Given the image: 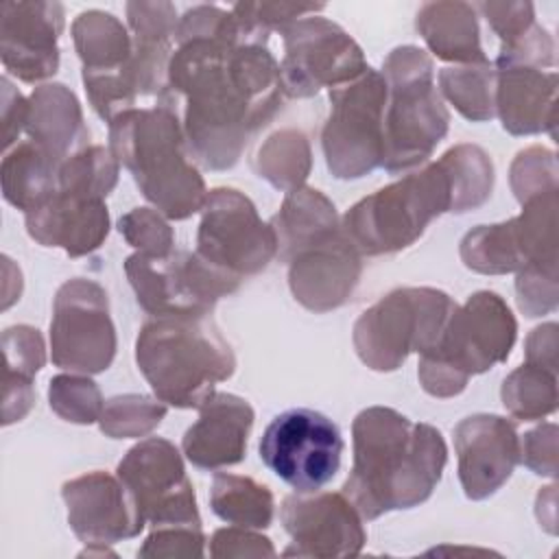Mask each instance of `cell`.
Returning <instances> with one entry per match:
<instances>
[{
  "instance_id": "74e56055",
  "label": "cell",
  "mask_w": 559,
  "mask_h": 559,
  "mask_svg": "<svg viewBox=\"0 0 559 559\" xmlns=\"http://www.w3.org/2000/svg\"><path fill=\"white\" fill-rule=\"evenodd\" d=\"M325 4H312V2H238L229 11L236 20L238 28V41L251 44V46H266L269 35L273 31H284L288 24H293L299 17L314 15L323 11Z\"/></svg>"
},
{
  "instance_id": "f6af8a7d",
  "label": "cell",
  "mask_w": 559,
  "mask_h": 559,
  "mask_svg": "<svg viewBox=\"0 0 559 559\" xmlns=\"http://www.w3.org/2000/svg\"><path fill=\"white\" fill-rule=\"evenodd\" d=\"M476 11L483 13L491 31L498 35L500 46H507L522 37L535 24V7L533 2H478Z\"/></svg>"
},
{
  "instance_id": "b9f144b4",
  "label": "cell",
  "mask_w": 559,
  "mask_h": 559,
  "mask_svg": "<svg viewBox=\"0 0 559 559\" xmlns=\"http://www.w3.org/2000/svg\"><path fill=\"white\" fill-rule=\"evenodd\" d=\"M118 231L138 253L166 255L175 247V231L168 218L155 207L129 210L118 218Z\"/></svg>"
},
{
  "instance_id": "7bdbcfd3",
  "label": "cell",
  "mask_w": 559,
  "mask_h": 559,
  "mask_svg": "<svg viewBox=\"0 0 559 559\" xmlns=\"http://www.w3.org/2000/svg\"><path fill=\"white\" fill-rule=\"evenodd\" d=\"M518 308L535 319L557 310L559 304V275L557 269L524 266L515 273Z\"/></svg>"
},
{
  "instance_id": "d6986e66",
  "label": "cell",
  "mask_w": 559,
  "mask_h": 559,
  "mask_svg": "<svg viewBox=\"0 0 559 559\" xmlns=\"http://www.w3.org/2000/svg\"><path fill=\"white\" fill-rule=\"evenodd\" d=\"M452 437L459 480L469 500L493 496L520 463V435L502 415H469L454 426Z\"/></svg>"
},
{
  "instance_id": "681fc988",
  "label": "cell",
  "mask_w": 559,
  "mask_h": 559,
  "mask_svg": "<svg viewBox=\"0 0 559 559\" xmlns=\"http://www.w3.org/2000/svg\"><path fill=\"white\" fill-rule=\"evenodd\" d=\"M28 98L4 74L0 79V122H2V148L4 153L17 144L22 131H26Z\"/></svg>"
},
{
  "instance_id": "e0dca14e",
  "label": "cell",
  "mask_w": 559,
  "mask_h": 559,
  "mask_svg": "<svg viewBox=\"0 0 559 559\" xmlns=\"http://www.w3.org/2000/svg\"><path fill=\"white\" fill-rule=\"evenodd\" d=\"M66 11L59 2L4 0L0 4V59L9 74L39 83L59 70Z\"/></svg>"
},
{
  "instance_id": "8fae6325",
  "label": "cell",
  "mask_w": 559,
  "mask_h": 559,
  "mask_svg": "<svg viewBox=\"0 0 559 559\" xmlns=\"http://www.w3.org/2000/svg\"><path fill=\"white\" fill-rule=\"evenodd\" d=\"M343 448L341 430L328 415L288 408L264 428L260 459L297 493H314L338 474Z\"/></svg>"
},
{
  "instance_id": "5bb4252c",
  "label": "cell",
  "mask_w": 559,
  "mask_h": 559,
  "mask_svg": "<svg viewBox=\"0 0 559 559\" xmlns=\"http://www.w3.org/2000/svg\"><path fill=\"white\" fill-rule=\"evenodd\" d=\"M284 57L280 63L284 96L310 98L323 87H338L358 79L367 59L356 39L323 15H306L282 31Z\"/></svg>"
},
{
  "instance_id": "60d3db41",
  "label": "cell",
  "mask_w": 559,
  "mask_h": 559,
  "mask_svg": "<svg viewBox=\"0 0 559 559\" xmlns=\"http://www.w3.org/2000/svg\"><path fill=\"white\" fill-rule=\"evenodd\" d=\"M513 197L524 203L531 197L559 190L557 157L546 146H528L515 155L509 168Z\"/></svg>"
},
{
  "instance_id": "5b68a950",
  "label": "cell",
  "mask_w": 559,
  "mask_h": 559,
  "mask_svg": "<svg viewBox=\"0 0 559 559\" xmlns=\"http://www.w3.org/2000/svg\"><path fill=\"white\" fill-rule=\"evenodd\" d=\"M380 74L386 83L380 166L400 175L428 162L448 133L450 111L435 87L432 59L419 46L393 48Z\"/></svg>"
},
{
  "instance_id": "4fadbf2b",
  "label": "cell",
  "mask_w": 559,
  "mask_h": 559,
  "mask_svg": "<svg viewBox=\"0 0 559 559\" xmlns=\"http://www.w3.org/2000/svg\"><path fill=\"white\" fill-rule=\"evenodd\" d=\"M127 280L138 304L151 317L210 314L221 297L238 290V282L205 264L194 251L166 255L131 253L124 260Z\"/></svg>"
},
{
  "instance_id": "d6a6232c",
  "label": "cell",
  "mask_w": 559,
  "mask_h": 559,
  "mask_svg": "<svg viewBox=\"0 0 559 559\" xmlns=\"http://www.w3.org/2000/svg\"><path fill=\"white\" fill-rule=\"evenodd\" d=\"M255 173L273 188L290 192L301 188L312 168L308 138L297 129H280L260 144L253 157Z\"/></svg>"
},
{
  "instance_id": "4dcf8cb0",
  "label": "cell",
  "mask_w": 559,
  "mask_h": 559,
  "mask_svg": "<svg viewBox=\"0 0 559 559\" xmlns=\"http://www.w3.org/2000/svg\"><path fill=\"white\" fill-rule=\"evenodd\" d=\"M212 511L227 524L245 528H269L275 515L271 489L251 476L218 472L210 489Z\"/></svg>"
},
{
  "instance_id": "8d00e7d4",
  "label": "cell",
  "mask_w": 559,
  "mask_h": 559,
  "mask_svg": "<svg viewBox=\"0 0 559 559\" xmlns=\"http://www.w3.org/2000/svg\"><path fill=\"white\" fill-rule=\"evenodd\" d=\"M118 173L120 162L111 148L90 144L59 166V190L105 201L118 183Z\"/></svg>"
},
{
  "instance_id": "603a6c76",
  "label": "cell",
  "mask_w": 559,
  "mask_h": 559,
  "mask_svg": "<svg viewBox=\"0 0 559 559\" xmlns=\"http://www.w3.org/2000/svg\"><path fill=\"white\" fill-rule=\"evenodd\" d=\"M496 116L511 135L557 138V70L526 63H493Z\"/></svg>"
},
{
  "instance_id": "c3c4849f",
  "label": "cell",
  "mask_w": 559,
  "mask_h": 559,
  "mask_svg": "<svg viewBox=\"0 0 559 559\" xmlns=\"http://www.w3.org/2000/svg\"><path fill=\"white\" fill-rule=\"evenodd\" d=\"M493 63H526L539 68H555V41L550 33L537 22L515 41L500 46L498 59Z\"/></svg>"
},
{
  "instance_id": "484cf974",
  "label": "cell",
  "mask_w": 559,
  "mask_h": 559,
  "mask_svg": "<svg viewBox=\"0 0 559 559\" xmlns=\"http://www.w3.org/2000/svg\"><path fill=\"white\" fill-rule=\"evenodd\" d=\"M26 135L57 162L90 146V129L74 92L63 83H44L28 96Z\"/></svg>"
},
{
  "instance_id": "30bf717a",
  "label": "cell",
  "mask_w": 559,
  "mask_h": 559,
  "mask_svg": "<svg viewBox=\"0 0 559 559\" xmlns=\"http://www.w3.org/2000/svg\"><path fill=\"white\" fill-rule=\"evenodd\" d=\"M194 253L242 284L262 273L277 255V238L271 223H264L253 201L236 188H214L201 207Z\"/></svg>"
},
{
  "instance_id": "2e32d148",
  "label": "cell",
  "mask_w": 559,
  "mask_h": 559,
  "mask_svg": "<svg viewBox=\"0 0 559 559\" xmlns=\"http://www.w3.org/2000/svg\"><path fill=\"white\" fill-rule=\"evenodd\" d=\"M280 520L290 537L284 557H356L367 542L362 515L343 491H295L282 500Z\"/></svg>"
},
{
  "instance_id": "3957f363",
  "label": "cell",
  "mask_w": 559,
  "mask_h": 559,
  "mask_svg": "<svg viewBox=\"0 0 559 559\" xmlns=\"http://www.w3.org/2000/svg\"><path fill=\"white\" fill-rule=\"evenodd\" d=\"M109 148L142 197L170 221L201 212L207 188L190 159L181 118L166 105L133 107L109 122Z\"/></svg>"
},
{
  "instance_id": "cb8c5ba5",
  "label": "cell",
  "mask_w": 559,
  "mask_h": 559,
  "mask_svg": "<svg viewBox=\"0 0 559 559\" xmlns=\"http://www.w3.org/2000/svg\"><path fill=\"white\" fill-rule=\"evenodd\" d=\"M28 236L41 247H61L70 258L96 251L109 234V210L103 199L57 190L44 205L24 216Z\"/></svg>"
},
{
  "instance_id": "9c48e42d",
  "label": "cell",
  "mask_w": 559,
  "mask_h": 559,
  "mask_svg": "<svg viewBox=\"0 0 559 559\" xmlns=\"http://www.w3.org/2000/svg\"><path fill=\"white\" fill-rule=\"evenodd\" d=\"M384 105L386 83L371 66L358 79L330 90L321 146L336 179H360L380 166Z\"/></svg>"
},
{
  "instance_id": "7402d4cb",
  "label": "cell",
  "mask_w": 559,
  "mask_h": 559,
  "mask_svg": "<svg viewBox=\"0 0 559 559\" xmlns=\"http://www.w3.org/2000/svg\"><path fill=\"white\" fill-rule=\"evenodd\" d=\"M197 411L199 419L181 439L186 459L205 472L240 463L255 419L251 404L240 395L214 391Z\"/></svg>"
},
{
  "instance_id": "ac0fdd59",
  "label": "cell",
  "mask_w": 559,
  "mask_h": 559,
  "mask_svg": "<svg viewBox=\"0 0 559 559\" xmlns=\"http://www.w3.org/2000/svg\"><path fill=\"white\" fill-rule=\"evenodd\" d=\"M68 524L85 544L111 546L138 537L146 526L135 498L118 474L87 472L61 485Z\"/></svg>"
},
{
  "instance_id": "d590c367",
  "label": "cell",
  "mask_w": 559,
  "mask_h": 559,
  "mask_svg": "<svg viewBox=\"0 0 559 559\" xmlns=\"http://www.w3.org/2000/svg\"><path fill=\"white\" fill-rule=\"evenodd\" d=\"M500 400L520 421L544 419L557 411V373L524 362L502 380Z\"/></svg>"
},
{
  "instance_id": "7c38bea8",
  "label": "cell",
  "mask_w": 559,
  "mask_h": 559,
  "mask_svg": "<svg viewBox=\"0 0 559 559\" xmlns=\"http://www.w3.org/2000/svg\"><path fill=\"white\" fill-rule=\"evenodd\" d=\"M118 349L105 288L87 277L63 282L52 301L50 358L70 373H103Z\"/></svg>"
},
{
  "instance_id": "f35d334b",
  "label": "cell",
  "mask_w": 559,
  "mask_h": 559,
  "mask_svg": "<svg viewBox=\"0 0 559 559\" xmlns=\"http://www.w3.org/2000/svg\"><path fill=\"white\" fill-rule=\"evenodd\" d=\"M168 404L142 393H122L105 402L98 426L111 439H140L151 435L166 417Z\"/></svg>"
},
{
  "instance_id": "44dd1931",
  "label": "cell",
  "mask_w": 559,
  "mask_h": 559,
  "mask_svg": "<svg viewBox=\"0 0 559 559\" xmlns=\"http://www.w3.org/2000/svg\"><path fill=\"white\" fill-rule=\"evenodd\" d=\"M362 275V255L343 227L328 240L306 247L288 262L293 297L312 312L341 308L356 290Z\"/></svg>"
},
{
  "instance_id": "277c9868",
  "label": "cell",
  "mask_w": 559,
  "mask_h": 559,
  "mask_svg": "<svg viewBox=\"0 0 559 559\" xmlns=\"http://www.w3.org/2000/svg\"><path fill=\"white\" fill-rule=\"evenodd\" d=\"M135 362L157 400L199 408L236 371V356L210 314L151 317L135 338Z\"/></svg>"
},
{
  "instance_id": "7dc6e473",
  "label": "cell",
  "mask_w": 559,
  "mask_h": 559,
  "mask_svg": "<svg viewBox=\"0 0 559 559\" xmlns=\"http://www.w3.org/2000/svg\"><path fill=\"white\" fill-rule=\"evenodd\" d=\"M210 555L216 559L229 557H275V548L269 537L258 533V528L227 526L214 531L210 539Z\"/></svg>"
},
{
  "instance_id": "ee69618b",
  "label": "cell",
  "mask_w": 559,
  "mask_h": 559,
  "mask_svg": "<svg viewBox=\"0 0 559 559\" xmlns=\"http://www.w3.org/2000/svg\"><path fill=\"white\" fill-rule=\"evenodd\" d=\"M205 535L201 526H159L151 528L148 537L138 550V557H203Z\"/></svg>"
},
{
  "instance_id": "83f0119b",
  "label": "cell",
  "mask_w": 559,
  "mask_h": 559,
  "mask_svg": "<svg viewBox=\"0 0 559 559\" xmlns=\"http://www.w3.org/2000/svg\"><path fill=\"white\" fill-rule=\"evenodd\" d=\"M277 238V258L290 262L299 251L341 231L334 203L317 188L301 186L286 192L277 214L271 218Z\"/></svg>"
},
{
  "instance_id": "9a60e30c",
  "label": "cell",
  "mask_w": 559,
  "mask_h": 559,
  "mask_svg": "<svg viewBox=\"0 0 559 559\" xmlns=\"http://www.w3.org/2000/svg\"><path fill=\"white\" fill-rule=\"evenodd\" d=\"M116 474L135 498L151 528L201 526L194 487L179 450L168 439H140L122 456Z\"/></svg>"
},
{
  "instance_id": "e575fe53",
  "label": "cell",
  "mask_w": 559,
  "mask_h": 559,
  "mask_svg": "<svg viewBox=\"0 0 559 559\" xmlns=\"http://www.w3.org/2000/svg\"><path fill=\"white\" fill-rule=\"evenodd\" d=\"M461 260L469 271L483 275H504L522 271V258L515 242L511 218L469 229L459 247Z\"/></svg>"
},
{
  "instance_id": "f907efd6",
  "label": "cell",
  "mask_w": 559,
  "mask_h": 559,
  "mask_svg": "<svg viewBox=\"0 0 559 559\" xmlns=\"http://www.w3.org/2000/svg\"><path fill=\"white\" fill-rule=\"evenodd\" d=\"M557 347H559V325L555 321L542 323L526 336L524 358L528 365L544 367L557 373Z\"/></svg>"
},
{
  "instance_id": "52a82bcc",
  "label": "cell",
  "mask_w": 559,
  "mask_h": 559,
  "mask_svg": "<svg viewBox=\"0 0 559 559\" xmlns=\"http://www.w3.org/2000/svg\"><path fill=\"white\" fill-rule=\"evenodd\" d=\"M445 212H452V190L437 159L354 203L341 227L360 255H384L415 245Z\"/></svg>"
},
{
  "instance_id": "6da1fadb",
  "label": "cell",
  "mask_w": 559,
  "mask_h": 559,
  "mask_svg": "<svg viewBox=\"0 0 559 559\" xmlns=\"http://www.w3.org/2000/svg\"><path fill=\"white\" fill-rule=\"evenodd\" d=\"M280 63L266 46L227 37L177 41L166 92L157 105L175 109L190 155L210 170L238 164L251 138L282 109Z\"/></svg>"
},
{
  "instance_id": "1f68e13d",
  "label": "cell",
  "mask_w": 559,
  "mask_h": 559,
  "mask_svg": "<svg viewBox=\"0 0 559 559\" xmlns=\"http://www.w3.org/2000/svg\"><path fill=\"white\" fill-rule=\"evenodd\" d=\"M439 164L450 181L452 214L472 212L491 197L493 162L478 144H456L439 157Z\"/></svg>"
},
{
  "instance_id": "ffe728a7",
  "label": "cell",
  "mask_w": 559,
  "mask_h": 559,
  "mask_svg": "<svg viewBox=\"0 0 559 559\" xmlns=\"http://www.w3.org/2000/svg\"><path fill=\"white\" fill-rule=\"evenodd\" d=\"M72 41L83 66L81 76L90 98L138 96L131 83L133 39L114 13L100 9L79 13L72 22Z\"/></svg>"
},
{
  "instance_id": "ba28073f",
  "label": "cell",
  "mask_w": 559,
  "mask_h": 559,
  "mask_svg": "<svg viewBox=\"0 0 559 559\" xmlns=\"http://www.w3.org/2000/svg\"><path fill=\"white\" fill-rule=\"evenodd\" d=\"M454 308V299L439 288H395L356 319L354 349L369 369L395 371L411 354L421 356L439 343Z\"/></svg>"
},
{
  "instance_id": "836d02e7",
  "label": "cell",
  "mask_w": 559,
  "mask_h": 559,
  "mask_svg": "<svg viewBox=\"0 0 559 559\" xmlns=\"http://www.w3.org/2000/svg\"><path fill=\"white\" fill-rule=\"evenodd\" d=\"M439 94L472 122H487L496 116V68L493 61L450 66L439 72Z\"/></svg>"
},
{
  "instance_id": "8992f818",
  "label": "cell",
  "mask_w": 559,
  "mask_h": 559,
  "mask_svg": "<svg viewBox=\"0 0 559 559\" xmlns=\"http://www.w3.org/2000/svg\"><path fill=\"white\" fill-rule=\"evenodd\" d=\"M518 338V321L493 290H478L450 314L439 343L421 354L417 378L432 397H454L472 376L504 362Z\"/></svg>"
},
{
  "instance_id": "ab89813d",
  "label": "cell",
  "mask_w": 559,
  "mask_h": 559,
  "mask_svg": "<svg viewBox=\"0 0 559 559\" xmlns=\"http://www.w3.org/2000/svg\"><path fill=\"white\" fill-rule=\"evenodd\" d=\"M48 404L57 417L90 426L100 419L105 400L98 384L85 373H59L50 378Z\"/></svg>"
},
{
  "instance_id": "f546056e",
  "label": "cell",
  "mask_w": 559,
  "mask_h": 559,
  "mask_svg": "<svg viewBox=\"0 0 559 559\" xmlns=\"http://www.w3.org/2000/svg\"><path fill=\"white\" fill-rule=\"evenodd\" d=\"M59 166L61 162L31 140L17 142L4 153L0 166L4 201L24 214L44 205L59 190Z\"/></svg>"
},
{
  "instance_id": "d4e9b609",
  "label": "cell",
  "mask_w": 559,
  "mask_h": 559,
  "mask_svg": "<svg viewBox=\"0 0 559 559\" xmlns=\"http://www.w3.org/2000/svg\"><path fill=\"white\" fill-rule=\"evenodd\" d=\"M127 22L133 39L131 83L138 96H162L168 83V63L175 52L177 9L173 2H127Z\"/></svg>"
},
{
  "instance_id": "bcb514c9",
  "label": "cell",
  "mask_w": 559,
  "mask_h": 559,
  "mask_svg": "<svg viewBox=\"0 0 559 559\" xmlns=\"http://www.w3.org/2000/svg\"><path fill=\"white\" fill-rule=\"evenodd\" d=\"M557 424L546 421L520 437V463L537 476H557Z\"/></svg>"
},
{
  "instance_id": "4316f807",
  "label": "cell",
  "mask_w": 559,
  "mask_h": 559,
  "mask_svg": "<svg viewBox=\"0 0 559 559\" xmlns=\"http://www.w3.org/2000/svg\"><path fill=\"white\" fill-rule=\"evenodd\" d=\"M415 28L426 41L428 50L441 61L454 66L487 61V55L480 46L476 9L469 2H426L415 15Z\"/></svg>"
},
{
  "instance_id": "7a4b0ae2",
  "label": "cell",
  "mask_w": 559,
  "mask_h": 559,
  "mask_svg": "<svg viewBox=\"0 0 559 559\" xmlns=\"http://www.w3.org/2000/svg\"><path fill=\"white\" fill-rule=\"evenodd\" d=\"M354 463L343 493L362 520L426 502L439 485L448 448L443 435L391 406L362 408L352 424Z\"/></svg>"
},
{
  "instance_id": "f1b7e54d",
  "label": "cell",
  "mask_w": 559,
  "mask_h": 559,
  "mask_svg": "<svg viewBox=\"0 0 559 559\" xmlns=\"http://www.w3.org/2000/svg\"><path fill=\"white\" fill-rule=\"evenodd\" d=\"M2 424L9 426L24 419L35 404L33 378L46 362L44 336L33 325H11L2 332Z\"/></svg>"
}]
</instances>
